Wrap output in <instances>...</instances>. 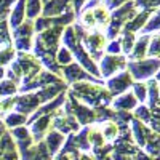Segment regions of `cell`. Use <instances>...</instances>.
I'll return each mask as SVG.
<instances>
[{
	"label": "cell",
	"mask_w": 160,
	"mask_h": 160,
	"mask_svg": "<svg viewBox=\"0 0 160 160\" xmlns=\"http://www.w3.org/2000/svg\"><path fill=\"white\" fill-rule=\"evenodd\" d=\"M68 95H71L77 101H82L85 106H88L91 109L109 106L112 102L111 93L101 83H88V82L74 83L71 85V90L68 91Z\"/></svg>",
	"instance_id": "cell-1"
},
{
	"label": "cell",
	"mask_w": 160,
	"mask_h": 160,
	"mask_svg": "<svg viewBox=\"0 0 160 160\" xmlns=\"http://www.w3.org/2000/svg\"><path fill=\"white\" fill-rule=\"evenodd\" d=\"M127 71L130 72L133 82L149 80L160 71V58H144L139 61H127Z\"/></svg>",
	"instance_id": "cell-2"
},
{
	"label": "cell",
	"mask_w": 160,
	"mask_h": 160,
	"mask_svg": "<svg viewBox=\"0 0 160 160\" xmlns=\"http://www.w3.org/2000/svg\"><path fill=\"white\" fill-rule=\"evenodd\" d=\"M16 62L19 64L21 68V72H22V82H21V87L31 83L32 80L42 72V64L40 61L31 55V53H24V51H18L16 53Z\"/></svg>",
	"instance_id": "cell-3"
},
{
	"label": "cell",
	"mask_w": 160,
	"mask_h": 160,
	"mask_svg": "<svg viewBox=\"0 0 160 160\" xmlns=\"http://www.w3.org/2000/svg\"><path fill=\"white\" fill-rule=\"evenodd\" d=\"M13 48L16 51H24L29 53L34 43V21L26 19L21 26H18L16 29H13Z\"/></svg>",
	"instance_id": "cell-4"
},
{
	"label": "cell",
	"mask_w": 160,
	"mask_h": 160,
	"mask_svg": "<svg viewBox=\"0 0 160 160\" xmlns=\"http://www.w3.org/2000/svg\"><path fill=\"white\" fill-rule=\"evenodd\" d=\"M80 42L85 45V50L88 53V56L93 58V61H98L102 58V53L108 45V38L101 31H95V32H85L80 37Z\"/></svg>",
	"instance_id": "cell-5"
},
{
	"label": "cell",
	"mask_w": 160,
	"mask_h": 160,
	"mask_svg": "<svg viewBox=\"0 0 160 160\" xmlns=\"http://www.w3.org/2000/svg\"><path fill=\"white\" fill-rule=\"evenodd\" d=\"M98 69H99V78H111L114 74H118L120 71L127 69V56L104 55L101 58V66Z\"/></svg>",
	"instance_id": "cell-6"
},
{
	"label": "cell",
	"mask_w": 160,
	"mask_h": 160,
	"mask_svg": "<svg viewBox=\"0 0 160 160\" xmlns=\"http://www.w3.org/2000/svg\"><path fill=\"white\" fill-rule=\"evenodd\" d=\"M62 71V80H66L69 85L78 83V82H91V83H102V80L95 78L93 75H90L82 66H78L77 62H71L69 66H64L61 69Z\"/></svg>",
	"instance_id": "cell-7"
},
{
	"label": "cell",
	"mask_w": 160,
	"mask_h": 160,
	"mask_svg": "<svg viewBox=\"0 0 160 160\" xmlns=\"http://www.w3.org/2000/svg\"><path fill=\"white\" fill-rule=\"evenodd\" d=\"M133 85V78L130 75V72L125 69L123 72H118L115 75H112L111 78H108L106 82V90L111 93V96H118V95H123V93L128 91V88H131Z\"/></svg>",
	"instance_id": "cell-8"
},
{
	"label": "cell",
	"mask_w": 160,
	"mask_h": 160,
	"mask_svg": "<svg viewBox=\"0 0 160 160\" xmlns=\"http://www.w3.org/2000/svg\"><path fill=\"white\" fill-rule=\"evenodd\" d=\"M51 120H53V114H47V115H42L38 117L37 120H34V122L29 125V133L32 136V141L34 144L43 141V138L47 136V133L51 130Z\"/></svg>",
	"instance_id": "cell-9"
},
{
	"label": "cell",
	"mask_w": 160,
	"mask_h": 160,
	"mask_svg": "<svg viewBox=\"0 0 160 160\" xmlns=\"http://www.w3.org/2000/svg\"><path fill=\"white\" fill-rule=\"evenodd\" d=\"M69 11H74L72 0H48L42 7V18H56Z\"/></svg>",
	"instance_id": "cell-10"
},
{
	"label": "cell",
	"mask_w": 160,
	"mask_h": 160,
	"mask_svg": "<svg viewBox=\"0 0 160 160\" xmlns=\"http://www.w3.org/2000/svg\"><path fill=\"white\" fill-rule=\"evenodd\" d=\"M40 101L35 95V91L34 93H26V95H19L16 98V104H15V112L18 114H22V115H31L34 114L38 108H40Z\"/></svg>",
	"instance_id": "cell-11"
},
{
	"label": "cell",
	"mask_w": 160,
	"mask_h": 160,
	"mask_svg": "<svg viewBox=\"0 0 160 160\" xmlns=\"http://www.w3.org/2000/svg\"><path fill=\"white\" fill-rule=\"evenodd\" d=\"M149 40H151V35H148V34H142L141 37H138L135 45L131 48V51H130L128 58H127V61H139V59H144L148 56Z\"/></svg>",
	"instance_id": "cell-12"
},
{
	"label": "cell",
	"mask_w": 160,
	"mask_h": 160,
	"mask_svg": "<svg viewBox=\"0 0 160 160\" xmlns=\"http://www.w3.org/2000/svg\"><path fill=\"white\" fill-rule=\"evenodd\" d=\"M64 141H66V136L61 135V133L56 131V130H50L47 133V136L43 138V142H45V146H47V149H48L51 157L59 152V149L62 148Z\"/></svg>",
	"instance_id": "cell-13"
},
{
	"label": "cell",
	"mask_w": 160,
	"mask_h": 160,
	"mask_svg": "<svg viewBox=\"0 0 160 160\" xmlns=\"http://www.w3.org/2000/svg\"><path fill=\"white\" fill-rule=\"evenodd\" d=\"M131 135H133V139H135V144L138 146V148H144L146 144V139H148V135L151 133V130L146 127L142 122H139V120L133 118L131 120Z\"/></svg>",
	"instance_id": "cell-14"
},
{
	"label": "cell",
	"mask_w": 160,
	"mask_h": 160,
	"mask_svg": "<svg viewBox=\"0 0 160 160\" xmlns=\"http://www.w3.org/2000/svg\"><path fill=\"white\" fill-rule=\"evenodd\" d=\"M26 19V0H16L15 7L10 11V21H8V28L16 29L18 26H21Z\"/></svg>",
	"instance_id": "cell-15"
},
{
	"label": "cell",
	"mask_w": 160,
	"mask_h": 160,
	"mask_svg": "<svg viewBox=\"0 0 160 160\" xmlns=\"http://www.w3.org/2000/svg\"><path fill=\"white\" fill-rule=\"evenodd\" d=\"M111 104L115 111H127V112H130L131 109H136L139 106L136 98L133 96V93H123V95H120L118 98L112 99Z\"/></svg>",
	"instance_id": "cell-16"
},
{
	"label": "cell",
	"mask_w": 160,
	"mask_h": 160,
	"mask_svg": "<svg viewBox=\"0 0 160 160\" xmlns=\"http://www.w3.org/2000/svg\"><path fill=\"white\" fill-rule=\"evenodd\" d=\"M144 152L152 160H160V135L151 131L144 144Z\"/></svg>",
	"instance_id": "cell-17"
},
{
	"label": "cell",
	"mask_w": 160,
	"mask_h": 160,
	"mask_svg": "<svg viewBox=\"0 0 160 160\" xmlns=\"http://www.w3.org/2000/svg\"><path fill=\"white\" fill-rule=\"evenodd\" d=\"M151 15H152V13H149V11H138V15L133 18L131 21H128V22L123 26V29H122V31L133 32V34H136L138 31H142V28L146 26L148 19L151 18Z\"/></svg>",
	"instance_id": "cell-18"
},
{
	"label": "cell",
	"mask_w": 160,
	"mask_h": 160,
	"mask_svg": "<svg viewBox=\"0 0 160 160\" xmlns=\"http://www.w3.org/2000/svg\"><path fill=\"white\" fill-rule=\"evenodd\" d=\"M91 11H93V18H95L96 28H106V26L109 24V19H111V11L108 10V7H106L104 3L96 5Z\"/></svg>",
	"instance_id": "cell-19"
},
{
	"label": "cell",
	"mask_w": 160,
	"mask_h": 160,
	"mask_svg": "<svg viewBox=\"0 0 160 160\" xmlns=\"http://www.w3.org/2000/svg\"><path fill=\"white\" fill-rule=\"evenodd\" d=\"M146 87H148V99H149V106H148V108L152 109V108H157V106H160L158 83L155 82L154 78H149L148 83H146ZM148 99H146V101H148Z\"/></svg>",
	"instance_id": "cell-20"
},
{
	"label": "cell",
	"mask_w": 160,
	"mask_h": 160,
	"mask_svg": "<svg viewBox=\"0 0 160 160\" xmlns=\"http://www.w3.org/2000/svg\"><path fill=\"white\" fill-rule=\"evenodd\" d=\"M118 40H120V47H122V55L128 56L131 48H133V45H135V42H136V34L122 31V35L118 37Z\"/></svg>",
	"instance_id": "cell-21"
},
{
	"label": "cell",
	"mask_w": 160,
	"mask_h": 160,
	"mask_svg": "<svg viewBox=\"0 0 160 160\" xmlns=\"http://www.w3.org/2000/svg\"><path fill=\"white\" fill-rule=\"evenodd\" d=\"M42 15V0H26V16L31 21H35Z\"/></svg>",
	"instance_id": "cell-22"
},
{
	"label": "cell",
	"mask_w": 160,
	"mask_h": 160,
	"mask_svg": "<svg viewBox=\"0 0 160 160\" xmlns=\"http://www.w3.org/2000/svg\"><path fill=\"white\" fill-rule=\"evenodd\" d=\"M101 133H102L104 141H109L112 144L114 139L118 135V128H117V125L114 122H106V123H101Z\"/></svg>",
	"instance_id": "cell-23"
},
{
	"label": "cell",
	"mask_w": 160,
	"mask_h": 160,
	"mask_svg": "<svg viewBox=\"0 0 160 160\" xmlns=\"http://www.w3.org/2000/svg\"><path fill=\"white\" fill-rule=\"evenodd\" d=\"M155 31H160V8H157L151 18L148 19V22H146V26L142 28V32L144 34H151V32H155Z\"/></svg>",
	"instance_id": "cell-24"
},
{
	"label": "cell",
	"mask_w": 160,
	"mask_h": 160,
	"mask_svg": "<svg viewBox=\"0 0 160 160\" xmlns=\"http://www.w3.org/2000/svg\"><path fill=\"white\" fill-rule=\"evenodd\" d=\"M133 5L138 11L154 13L157 8H160V0H133Z\"/></svg>",
	"instance_id": "cell-25"
},
{
	"label": "cell",
	"mask_w": 160,
	"mask_h": 160,
	"mask_svg": "<svg viewBox=\"0 0 160 160\" xmlns=\"http://www.w3.org/2000/svg\"><path fill=\"white\" fill-rule=\"evenodd\" d=\"M26 122H28V117L18 114V112H10L5 117V127L8 128H16V127H22Z\"/></svg>",
	"instance_id": "cell-26"
},
{
	"label": "cell",
	"mask_w": 160,
	"mask_h": 160,
	"mask_svg": "<svg viewBox=\"0 0 160 160\" xmlns=\"http://www.w3.org/2000/svg\"><path fill=\"white\" fill-rule=\"evenodd\" d=\"M13 47V40H11V34L8 31V21H2L0 22V50Z\"/></svg>",
	"instance_id": "cell-27"
},
{
	"label": "cell",
	"mask_w": 160,
	"mask_h": 160,
	"mask_svg": "<svg viewBox=\"0 0 160 160\" xmlns=\"http://www.w3.org/2000/svg\"><path fill=\"white\" fill-rule=\"evenodd\" d=\"M18 93V85L16 83H13L11 80H2L0 82V99H3V98H10L13 95H16Z\"/></svg>",
	"instance_id": "cell-28"
},
{
	"label": "cell",
	"mask_w": 160,
	"mask_h": 160,
	"mask_svg": "<svg viewBox=\"0 0 160 160\" xmlns=\"http://www.w3.org/2000/svg\"><path fill=\"white\" fill-rule=\"evenodd\" d=\"M16 98H18V96H10V98L0 99V118H5L13 109H15Z\"/></svg>",
	"instance_id": "cell-29"
},
{
	"label": "cell",
	"mask_w": 160,
	"mask_h": 160,
	"mask_svg": "<svg viewBox=\"0 0 160 160\" xmlns=\"http://www.w3.org/2000/svg\"><path fill=\"white\" fill-rule=\"evenodd\" d=\"M56 62L59 64V66H69L71 62H74V56H72V53L66 48V47H61V48H58V51H56Z\"/></svg>",
	"instance_id": "cell-30"
},
{
	"label": "cell",
	"mask_w": 160,
	"mask_h": 160,
	"mask_svg": "<svg viewBox=\"0 0 160 160\" xmlns=\"http://www.w3.org/2000/svg\"><path fill=\"white\" fill-rule=\"evenodd\" d=\"M131 88H133V96L136 98V101L138 102H146V99H148V87H146V83L133 82Z\"/></svg>",
	"instance_id": "cell-31"
},
{
	"label": "cell",
	"mask_w": 160,
	"mask_h": 160,
	"mask_svg": "<svg viewBox=\"0 0 160 160\" xmlns=\"http://www.w3.org/2000/svg\"><path fill=\"white\" fill-rule=\"evenodd\" d=\"M15 56H16V50L13 47L0 50V68H3L5 64H11L13 59H15Z\"/></svg>",
	"instance_id": "cell-32"
},
{
	"label": "cell",
	"mask_w": 160,
	"mask_h": 160,
	"mask_svg": "<svg viewBox=\"0 0 160 160\" xmlns=\"http://www.w3.org/2000/svg\"><path fill=\"white\" fill-rule=\"evenodd\" d=\"M133 118L139 120V122H144V123H149L151 120V109L148 108V106H138V108L135 109V114H133Z\"/></svg>",
	"instance_id": "cell-33"
},
{
	"label": "cell",
	"mask_w": 160,
	"mask_h": 160,
	"mask_svg": "<svg viewBox=\"0 0 160 160\" xmlns=\"http://www.w3.org/2000/svg\"><path fill=\"white\" fill-rule=\"evenodd\" d=\"M16 0H0V22L7 21V16H10L11 5H15Z\"/></svg>",
	"instance_id": "cell-34"
},
{
	"label": "cell",
	"mask_w": 160,
	"mask_h": 160,
	"mask_svg": "<svg viewBox=\"0 0 160 160\" xmlns=\"http://www.w3.org/2000/svg\"><path fill=\"white\" fill-rule=\"evenodd\" d=\"M108 55H112V56H118V55H122V47H120V40L118 37L115 40H111V42L106 45V50H104Z\"/></svg>",
	"instance_id": "cell-35"
},
{
	"label": "cell",
	"mask_w": 160,
	"mask_h": 160,
	"mask_svg": "<svg viewBox=\"0 0 160 160\" xmlns=\"http://www.w3.org/2000/svg\"><path fill=\"white\" fill-rule=\"evenodd\" d=\"M85 2H87V0H72V7H74V13H75V15H78V13L82 11V7H83Z\"/></svg>",
	"instance_id": "cell-36"
},
{
	"label": "cell",
	"mask_w": 160,
	"mask_h": 160,
	"mask_svg": "<svg viewBox=\"0 0 160 160\" xmlns=\"http://www.w3.org/2000/svg\"><path fill=\"white\" fill-rule=\"evenodd\" d=\"M133 160H152V158H151L148 154H146L144 151H141V149H139V151H138V154L135 155V158H133Z\"/></svg>",
	"instance_id": "cell-37"
},
{
	"label": "cell",
	"mask_w": 160,
	"mask_h": 160,
	"mask_svg": "<svg viewBox=\"0 0 160 160\" xmlns=\"http://www.w3.org/2000/svg\"><path fill=\"white\" fill-rule=\"evenodd\" d=\"M5 77V69L3 68H0V82H2V78Z\"/></svg>",
	"instance_id": "cell-38"
},
{
	"label": "cell",
	"mask_w": 160,
	"mask_h": 160,
	"mask_svg": "<svg viewBox=\"0 0 160 160\" xmlns=\"http://www.w3.org/2000/svg\"><path fill=\"white\" fill-rule=\"evenodd\" d=\"M3 133H5V125H0V138L3 136Z\"/></svg>",
	"instance_id": "cell-39"
},
{
	"label": "cell",
	"mask_w": 160,
	"mask_h": 160,
	"mask_svg": "<svg viewBox=\"0 0 160 160\" xmlns=\"http://www.w3.org/2000/svg\"><path fill=\"white\" fill-rule=\"evenodd\" d=\"M48 2V0H42V3H47Z\"/></svg>",
	"instance_id": "cell-40"
},
{
	"label": "cell",
	"mask_w": 160,
	"mask_h": 160,
	"mask_svg": "<svg viewBox=\"0 0 160 160\" xmlns=\"http://www.w3.org/2000/svg\"><path fill=\"white\" fill-rule=\"evenodd\" d=\"M158 91H160V85H158Z\"/></svg>",
	"instance_id": "cell-41"
},
{
	"label": "cell",
	"mask_w": 160,
	"mask_h": 160,
	"mask_svg": "<svg viewBox=\"0 0 160 160\" xmlns=\"http://www.w3.org/2000/svg\"><path fill=\"white\" fill-rule=\"evenodd\" d=\"M0 125H2V122H0Z\"/></svg>",
	"instance_id": "cell-42"
}]
</instances>
